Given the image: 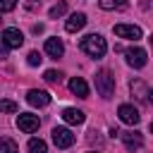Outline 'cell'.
Listing matches in <instances>:
<instances>
[{
	"label": "cell",
	"instance_id": "1",
	"mask_svg": "<svg viewBox=\"0 0 153 153\" xmlns=\"http://www.w3.org/2000/svg\"><path fill=\"white\" fill-rule=\"evenodd\" d=\"M79 48H81L86 55H91V57H103L105 50H108V43H105V38H103L100 33H88L86 38H81Z\"/></svg>",
	"mask_w": 153,
	"mask_h": 153
},
{
	"label": "cell",
	"instance_id": "2",
	"mask_svg": "<svg viewBox=\"0 0 153 153\" xmlns=\"http://www.w3.org/2000/svg\"><path fill=\"white\" fill-rule=\"evenodd\" d=\"M96 91L103 96V98H110L115 93V76L110 69H100L96 74Z\"/></svg>",
	"mask_w": 153,
	"mask_h": 153
},
{
	"label": "cell",
	"instance_id": "3",
	"mask_svg": "<svg viewBox=\"0 0 153 153\" xmlns=\"http://www.w3.org/2000/svg\"><path fill=\"white\" fill-rule=\"evenodd\" d=\"M117 115H120V120H122L124 124H131V127H136V124L141 122L139 110H136L134 105H129V103H122V105L117 108Z\"/></svg>",
	"mask_w": 153,
	"mask_h": 153
},
{
	"label": "cell",
	"instance_id": "4",
	"mask_svg": "<svg viewBox=\"0 0 153 153\" xmlns=\"http://www.w3.org/2000/svg\"><path fill=\"white\" fill-rule=\"evenodd\" d=\"M38 124H41L38 115H31V112H19V117H17V127H19L24 134L36 131V129H38Z\"/></svg>",
	"mask_w": 153,
	"mask_h": 153
},
{
	"label": "cell",
	"instance_id": "5",
	"mask_svg": "<svg viewBox=\"0 0 153 153\" xmlns=\"http://www.w3.org/2000/svg\"><path fill=\"white\" fill-rule=\"evenodd\" d=\"M53 143L57 148H69L74 143V134L67 129V127H55L53 129Z\"/></svg>",
	"mask_w": 153,
	"mask_h": 153
},
{
	"label": "cell",
	"instance_id": "6",
	"mask_svg": "<svg viewBox=\"0 0 153 153\" xmlns=\"http://www.w3.org/2000/svg\"><path fill=\"white\" fill-rule=\"evenodd\" d=\"M124 55H127V65L134 67V69H141L146 65V60H148L143 48H129V50H124Z\"/></svg>",
	"mask_w": 153,
	"mask_h": 153
},
{
	"label": "cell",
	"instance_id": "7",
	"mask_svg": "<svg viewBox=\"0 0 153 153\" xmlns=\"http://www.w3.org/2000/svg\"><path fill=\"white\" fill-rule=\"evenodd\" d=\"M22 43H24V33L19 31V29H5L2 31V45L5 48H22Z\"/></svg>",
	"mask_w": 153,
	"mask_h": 153
},
{
	"label": "cell",
	"instance_id": "8",
	"mask_svg": "<svg viewBox=\"0 0 153 153\" xmlns=\"http://www.w3.org/2000/svg\"><path fill=\"white\" fill-rule=\"evenodd\" d=\"M115 36H120V38H131V41H139V38L143 36V31H141L139 26H134V24H117V26H115Z\"/></svg>",
	"mask_w": 153,
	"mask_h": 153
},
{
	"label": "cell",
	"instance_id": "9",
	"mask_svg": "<svg viewBox=\"0 0 153 153\" xmlns=\"http://www.w3.org/2000/svg\"><path fill=\"white\" fill-rule=\"evenodd\" d=\"M117 136L122 139V143H124L127 151H136V148L143 146V136H141L139 131H122V134H117Z\"/></svg>",
	"mask_w": 153,
	"mask_h": 153
},
{
	"label": "cell",
	"instance_id": "10",
	"mask_svg": "<svg viewBox=\"0 0 153 153\" xmlns=\"http://www.w3.org/2000/svg\"><path fill=\"white\" fill-rule=\"evenodd\" d=\"M26 100L33 105V108H45L50 103V93L48 91H41V88H31L26 93Z\"/></svg>",
	"mask_w": 153,
	"mask_h": 153
},
{
	"label": "cell",
	"instance_id": "11",
	"mask_svg": "<svg viewBox=\"0 0 153 153\" xmlns=\"http://www.w3.org/2000/svg\"><path fill=\"white\" fill-rule=\"evenodd\" d=\"M86 26V14L84 12H74L69 19H67V24H65V29L69 31V33H76V31H81Z\"/></svg>",
	"mask_w": 153,
	"mask_h": 153
},
{
	"label": "cell",
	"instance_id": "12",
	"mask_svg": "<svg viewBox=\"0 0 153 153\" xmlns=\"http://www.w3.org/2000/svg\"><path fill=\"white\" fill-rule=\"evenodd\" d=\"M62 120H65L67 124H84L86 115H84L81 110H76V108H65V110H62Z\"/></svg>",
	"mask_w": 153,
	"mask_h": 153
},
{
	"label": "cell",
	"instance_id": "13",
	"mask_svg": "<svg viewBox=\"0 0 153 153\" xmlns=\"http://www.w3.org/2000/svg\"><path fill=\"white\" fill-rule=\"evenodd\" d=\"M69 91H72L74 96H79V98H88V84H86L81 76H74V79L69 81Z\"/></svg>",
	"mask_w": 153,
	"mask_h": 153
},
{
	"label": "cell",
	"instance_id": "14",
	"mask_svg": "<svg viewBox=\"0 0 153 153\" xmlns=\"http://www.w3.org/2000/svg\"><path fill=\"white\" fill-rule=\"evenodd\" d=\"M45 53H48L50 57H62V53H65L62 41H60V38H48V41H45Z\"/></svg>",
	"mask_w": 153,
	"mask_h": 153
},
{
	"label": "cell",
	"instance_id": "15",
	"mask_svg": "<svg viewBox=\"0 0 153 153\" xmlns=\"http://www.w3.org/2000/svg\"><path fill=\"white\" fill-rule=\"evenodd\" d=\"M129 88H131V93H134L139 100H143V103H146V100H148V96H151L148 86H146L143 81H139V79H136V81H131V84H129Z\"/></svg>",
	"mask_w": 153,
	"mask_h": 153
},
{
	"label": "cell",
	"instance_id": "16",
	"mask_svg": "<svg viewBox=\"0 0 153 153\" xmlns=\"http://www.w3.org/2000/svg\"><path fill=\"white\" fill-rule=\"evenodd\" d=\"M0 153H19V146L7 139V136H0Z\"/></svg>",
	"mask_w": 153,
	"mask_h": 153
},
{
	"label": "cell",
	"instance_id": "17",
	"mask_svg": "<svg viewBox=\"0 0 153 153\" xmlns=\"http://www.w3.org/2000/svg\"><path fill=\"white\" fill-rule=\"evenodd\" d=\"M29 153H48V146L43 139H31L29 141Z\"/></svg>",
	"mask_w": 153,
	"mask_h": 153
},
{
	"label": "cell",
	"instance_id": "18",
	"mask_svg": "<svg viewBox=\"0 0 153 153\" xmlns=\"http://www.w3.org/2000/svg\"><path fill=\"white\" fill-rule=\"evenodd\" d=\"M98 5L103 10H122V7H127V0H100Z\"/></svg>",
	"mask_w": 153,
	"mask_h": 153
},
{
	"label": "cell",
	"instance_id": "19",
	"mask_svg": "<svg viewBox=\"0 0 153 153\" xmlns=\"http://www.w3.org/2000/svg\"><path fill=\"white\" fill-rule=\"evenodd\" d=\"M19 110V105L14 103V100H10V98H0V112H17Z\"/></svg>",
	"mask_w": 153,
	"mask_h": 153
},
{
	"label": "cell",
	"instance_id": "20",
	"mask_svg": "<svg viewBox=\"0 0 153 153\" xmlns=\"http://www.w3.org/2000/svg\"><path fill=\"white\" fill-rule=\"evenodd\" d=\"M65 12H67V5H65V2H57V5H53V7H50V12H48V14H50V19H57V17H62Z\"/></svg>",
	"mask_w": 153,
	"mask_h": 153
},
{
	"label": "cell",
	"instance_id": "21",
	"mask_svg": "<svg viewBox=\"0 0 153 153\" xmlns=\"http://www.w3.org/2000/svg\"><path fill=\"white\" fill-rule=\"evenodd\" d=\"M43 79H45V81H50V84H60V81H62V74H60V72H55V69H48V72L43 74Z\"/></svg>",
	"mask_w": 153,
	"mask_h": 153
},
{
	"label": "cell",
	"instance_id": "22",
	"mask_svg": "<svg viewBox=\"0 0 153 153\" xmlns=\"http://www.w3.org/2000/svg\"><path fill=\"white\" fill-rule=\"evenodd\" d=\"M26 62H29L31 67H38V65L43 62V57H41V53H36V50H31V53L26 55Z\"/></svg>",
	"mask_w": 153,
	"mask_h": 153
},
{
	"label": "cell",
	"instance_id": "23",
	"mask_svg": "<svg viewBox=\"0 0 153 153\" xmlns=\"http://www.w3.org/2000/svg\"><path fill=\"white\" fill-rule=\"evenodd\" d=\"M17 7V0H0V12H12Z\"/></svg>",
	"mask_w": 153,
	"mask_h": 153
},
{
	"label": "cell",
	"instance_id": "24",
	"mask_svg": "<svg viewBox=\"0 0 153 153\" xmlns=\"http://www.w3.org/2000/svg\"><path fill=\"white\" fill-rule=\"evenodd\" d=\"M5 57H7V48H5V45H0V60H5Z\"/></svg>",
	"mask_w": 153,
	"mask_h": 153
},
{
	"label": "cell",
	"instance_id": "25",
	"mask_svg": "<svg viewBox=\"0 0 153 153\" xmlns=\"http://www.w3.org/2000/svg\"><path fill=\"white\" fill-rule=\"evenodd\" d=\"M0 24H2V19H0Z\"/></svg>",
	"mask_w": 153,
	"mask_h": 153
}]
</instances>
